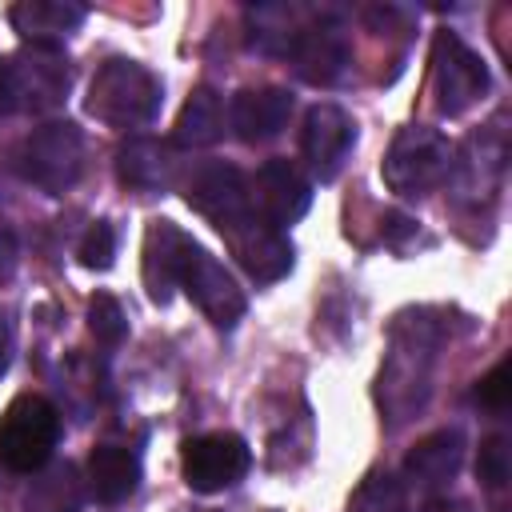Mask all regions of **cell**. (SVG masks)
Returning <instances> with one entry per match:
<instances>
[{"label":"cell","mask_w":512,"mask_h":512,"mask_svg":"<svg viewBox=\"0 0 512 512\" xmlns=\"http://www.w3.org/2000/svg\"><path fill=\"white\" fill-rule=\"evenodd\" d=\"M440 340H444V324L432 320L428 308L396 316L392 352H388V360L380 368V380H376V400H380V408L392 424H404L408 416H416L424 408Z\"/></svg>","instance_id":"1"},{"label":"cell","mask_w":512,"mask_h":512,"mask_svg":"<svg viewBox=\"0 0 512 512\" xmlns=\"http://www.w3.org/2000/svg\"><path fill=\"white\" fill-rule=\"evenodd\" d=\"M88 116L108 128H144L164 104V84L128 56H112L96 68L88 84Z\"/></svg>","instance_id":"2"},{"label":"cell","mask_w":512,"mask_h":512,"mask_svg":"<svg viewBox=\"0 0 512 512\" xmlns=\"http://www.w3.org/2000/svg\"><path fill=\"white\" fill-rule=\"evenodd\" d=\"M452 164L456 152L444 132L428 124H408L392 136L380 160V176L396 196H428L452 176Z\"/></svg>","instance_id":"3"},{"label":"cell","mask_w":512,"mask_h":512,"mask_svg":"<svg viewBox=\"0 0 512 512\" xmlns=\"http://www.w3.org/2000/svg\"><path fill=\"white\" fill-rule=\"evenodd\" d=\"M60 440V412L52 400H44L40 392H24L8 404L4 420H0V464L8 472L32 476L40 472Z\"/></svg>","instance_id":"4"},{"label":"cell","mask_w":512,"mask_h":512,"mask_svg":"<svg viewBox=\"0 0 512 512\" xmlns=\"http://www.w3.org/2000/svg\"><path fill=\"white\" fill-rule=\"evenodd\" d=\"M20 176L48 196H64L84 172V132L68 120L40 124L20 144Z\"/></svg>","instance_id":"5"},{"label":"cell","mask_w":512,"mask_h":512,"mask_svg":"<svg viewBox=\"0 0 512 512\" xmlns=\"http://www.w3.org/2000/svg\"><path fill=\"white\" fill-rule=\"evenodd\" d=\"M488 64L472 52L456 32L432 36V96L440 116H464L472 104L488 96Z\"/></svg>","instance_id":"6"},{"label":"cell","mask_w":512,"mask_h":512,"mask_svg":"<svg viewBox=\"0 0 512 512\" xmlns=\"http://www.w3.org/2000/svg\"><path fill=\"white\" fill-rule=\"evenodd\" d=\"M220 236L232 248L236 264L256 284H276V280H284L292 272V244H288V236L276 224H268L256 208H248L244 216H236L232 224H224Z\"/></svg>","instance_id":"7"},{"label":"cell","mask_w":512,"mask_h":512,"mask_svg":"<svg viewBox=\"0 0 512 512\" xmlns=\"http://www.w3.org/2000/svg\"><path fill=\"white\" fill-rule=\"evenodd\" d=\"M252 468V452L236 432H204L184 440L180 472L192 492H224Z\"/></svg>","instance_id":"8"},{"label":"cell","mask_w":512,"mask_h":512,"mask_svg":"<svg viewBox=\"0 0 512 512\" xmlns=\"http://www.w3.org/2000/svg\"><path fill=\"white\" fill-rule=\"evenodd\" d=\"M68 60L56 48H24L8 60V96L20 112H48L68 92Z\"/></svg>","instance_id":"9"},{"label":"cell","mask_w":512,"mask_h":512,"mask_svg":"<svg viewBox=\"0 0 512 512\" xmlns=\"http://www.w3.org/2000/svg\"><path fill=\"white\" fill-rule=\"evenodd\" d=\"M180 288L188 292V300H192L216 328H232V324L244 316V308H248V300H244V292L236 288L232 272H228L216 256H208L200 244H192L188 260H184Z\"/></svg>","instance_id":"10"},{"label":"cell","mask_w":512,"mask_h":512,"mask_svg":"<svg viewBox=\"0 0 512 512\" xmlns=\"http://www.w3.org/2000/svg\"><path fill=\"white\" fill-rule=\"evenodd\" d=\"M356 144V124L340 104H312L300 128V152L320 184L336 180Z\"/></svg>","instance_id":"11"},{"label":"cell","mask_w":512,"mask_h":512,"mask_svg":"<svg viewBox=\"0 0 512 512\" xmlns=\"http://www.w3.org/2000/svg\"><path fill=\"white\" fill-rule=\"evenodd\" d=\"M248 192H256L260 216H264L268 224H276L280 232H284L288 224H296V220L308 212V204H312V184H308V176H304L292 160H284V156L264 160L260 172H256V184H252Z\"/></svg>","instance_id":"12"},{"label":"cell","mask_w":512,"mask_h":512,"mask_svg":"<svg viewBox=\"0 0 512 512\" xmlns=\"http://www.w3.org/2000/svg\"><path fill=\"white\" fill-rule=\"evenodd\" d=\"M192 244L196 240L172 220H152L144 228V288L152 304L172 300V288H180V272H184Z\"/></svg>","instance_id":"13"},{"label":"cell","mask_w":512,"mask_h":512,"mask_svg":"<svg viewBox=\"0 0 512 512\" xmlns=\"http://www.w3.org/2000/svg\"><path fill=\"white\" fill-rule=\"evenodd\" d=\"M184 200H188L200 216H208L216 228L232 224L236 216H244V212L252 208L248 180H244V172H240L236 164H208V168H200V172L188 180Z\"/></svg>","instance_id":"14"},{"label":"cell","mask_w":512,"mask_h":512,"mask_svg":"<svg viewBox=\"0 0 512 512\" xmlns=\"http://www.w3.org/2000/svg\"><path fill=\"white\" fill-rule=\"evenodd\" d=\"M292 56V68L300 80L308 84H336L352 60L348 52V40L336 24H308V28H296L288 52Z\"/></svg>","instance_id":"15"},{"label":"cell","mask_w":512,"mask_h":512,"mask_svg":"<svg viewBox=\"0 0 512 512\" xmlns=\"http://www.w3.org/2000/svg\"><path fill=\"white\" fill-rule=\"evenodd\" d=\"M292 116V92L264 84V88H240L228 104V124L244 144H264L288 128Z\"/></svg>","instance_id":"16"},{"label":"cell","mask_w":512,"mask_h":512,"mask_svg":"<svg viewBox=\"0 0 512 512\" xmlns=\"http://www.w3.org/2000/svg\"><path fill=\"white\" fill-rule=\"evenodd\" d=\"M464 464V436L456 428H436L428 436H420L408 456H404V480L424 488V492H436L444 484H452V476L460 472Z\"/></svg>","instance_id":"17"},{"label":"cell","mask_w":512,"mask_h":512,"mask_svg":"<svg viewBox=\"0 0 512 512\" xmlns=\"http://www.w3.org/2000/svg\"><path fill=\"white\" fill-rule=\"evenodd\" d=\"M84 16H88V8L72 4V0H20L8 8L12 28L24 40H32L36 48H56L64 36H72L84 24Z\"/></svg>","instance_id":"18"},{"label":"cell","mask_w":512,"mask_h":512,"mask_svg":"<svg viewBox=\"0 0 512 512\" xmlns=\"http://www.w3.org/2000/svg\"><path fill=\"white\" fill-rule=\"evenodd\" d=\"M116 176L124 188L136 192H164L176 180V152L164 140H148V136L128 140L116 152Z\"/></svg>","instance_id":"19"},{"label":"cell","mask_w":512,"mask_h":512,"mask_svg":"<svg viewBox=\"0 0 512 512\" xmlns=\"http://www.w3.org/2000/svg\"><path fill=\"white\" fill-rule=\"evenodd\" d=\"M140 484V460L124 444H96L88 456V492L100 504H124Z\"/></svg>","instance_id":"20"},{"label":"cell","mask_w":512,"mask_h":512,"mask_svg":"<svg viewBox=\"0 0 512 512\" xmlns=\"http://www.w3.org/2000/svg\"><path fill=\"white\" fill-rule=\"evenodd\" d=\"M220 136H224V104H220V96H216L208 84H200V88L184 100V108H180L176 144H180V148H208V144H216Z\"/></svg>","instance_id":"21"},{"label":"cell","mask_w":512,"mask_h":512,"mask_svg":"<svg viewBox=\"0 0 512 512\" xmlns=\"http://www.w3.org/2000/svg\"><path fill=\"white\" fill-rule=\"evenodd\" d=\"M80 480L72 464H56L44 476H36L24 492V508L28 512H80Z\"/></svg>","instance_id":"22"},{"label":"cell","mask_w":512,"mask_h":512,"mask_svg":"<svg viewBox=\"0 0 512 512\" xmlns=\"http://www.w3.org/2000/svg\"><path fill=\"white\" fill-rule=\"evenodd\" d=\"M348 512H408V504H404V484H400L392 472L376 468V472H368V476L356 484V492H352V500H348Z\"/></svg>","instance_id":"23"},{"label":"cell","mask_w":512,"mask_h":512,"mask_svg":"<svg viewBox=\"0 0 512 512\" xmlns=\"http://www.w3.org/2000/svg\"><path fill=\"white\" fill-rule=\"evenodd\" d=\"M476 480L488 488V492H500L508 480H512V444L504 432H492L480 440V452H476Z\"/></svg>","instance_id":"24"},{"label":"cell","mask_w":512,"mask_h":512,"mask_svg":"<svg viewBox=\"0 0 512 512\" xmlns=\"http://www.w3.org/2000/svg\"><path fill=\"white\" fill-rule=\"evenodd\" d=\"M88 328L108 348H116L128 336V316H124V308H120V300L112 292H96L88 300Z\"/></svg>","instance_id":"25"},{"label":"cell","mask_w":512,"mask_h":512,"mask_svg":"<svg viewBox=\"0 0 512 512\" xmlns=\"http://www.w3.org/2000/svg\"><path fill=\"white\" fill-rule=\"evenodd\" d=\"M76 256H80V264H84V268H92V272L112 268V256H116V228H112L108 220L88 224V232H84V240H80Z\"/></svg>","instance_id":"26"},{"label":"cell","mask_w":512,"mask_h":512,"mask_svg":"<svg viewBox=\"0 0 512 512\" xmlns=\"http://www.w3.org/2000/svg\"><path fill=\"white\" fill-rule=\"evenodd\" d=\"M476 400L492 412H504L512 404V360H496L480 380H476Z\"/></svg>","instance_id":"27"},{"label":"cell","mask_w":512,"mask_h":512,"mask_svg":"<svg viewBox=\"0 0 512 512\" xmlns=\"http://www.w3.org/2000/svg\"><path fill=\"white\" fill-rule=\"evenodd\" d=\"M16 264H20V244H16V232L8 228V220L0 216V284L12 280Z\"/></svg>","instance_id":"28"},{"label":"cell","mask_w":512,"mask_h":512,"mask_svg":"<svg viewBox=\"0 0 512 512\" xmlns=\"http://www.w3.org/2000/svg\"><path fill=\"white\" fill-rule=\"evenodd\" d=\"M416 232V220H408V216H400V212H388L384 216V236L388 240H400V236H412Z\"/></svg>","instance_id":"29"},{"label":"cell","mask_w":512,"mask_h":512,"mask_svg":"<svg viewBox=\"0 0 512 512\" xmlns=\"http://www.w3.org/2000/svg\"><path fill=\"white\" fill-rule=\"evenodd\" d=\"M8 360H12V324H8V312L0 308V376L8 372Z\"/></svg>","instance_id":"30"},{"label":"cell","mask_w":512,"mask_h":512,"mask_svg":"<svg viewBox=\"0 0 512 512\" xmlns=\"http://www.w3.org/2000/svg\"><path fill=\"white\" fill-rule=\"evenodd\" d=\"M420 512H468V504H464V500H456V496H432Z\"/></svg>","instance_id":"31"},{"label":"cell","mask_w":512,"mask_h":512,"mask_svg":"<svg viewBox=\"0 0 512 512\" xmlns=\"http://www.w3.org/2000/svg\"><path fill=\"white\" fill-rule=\"evenodd\" d=\"M12 108V96H8V64L0 60V116Z\"/></svg>","instance_id":"32"},{"label":"cell","mask_w":512,"mask_h":512,"mask_svg":"<svg viewBox=\"0 0 512 512\" xmlns=\"http://www.w3.org/2000/svg\"><path fill=\"white\" fill-rule=\"evenodd\" d=\"M180 512H212V508H180Z\"/></svg>","instance_id":"33"}]
</instances>
